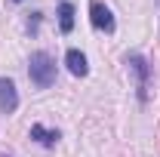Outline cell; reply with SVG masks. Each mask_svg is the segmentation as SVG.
<instances>
[{"label": "cell", "mask_w": 160, "mask_h": 157, "mask_svg": "<svg viewBox=\"0 0 160 157\" xmlns=\"http://www.w3.org/2000/svg\"><path fill=\"white\" fill-rule=\"evenodd\" d=\"M28 74H31V80L40 89L52 86L56 83V62H52V56L49 53H34L31 62H28Z\"/></svg>", "instance_id": "6da1fadb"}, {"label": "cell", "mask_w": 160, "mask_h": 157, "mask_svg": "<svg viewBox=\"0 0 160 157\" xmlns=\"http://www.w3.org/2000/svg\"><path fill=\"white\" fill-rule=\"evenodd\" d=\"M126 65H129V71L136 74V89H139V102L148 99V77H151V68H148V62L142 59L139 53H129L126 56Z\"/></svg>", "instance_id": "7a4b0ae2"}, {"label": "cell", "mask_w": 160, "mask_h": 157, "mask_svg": "<svg viewBox=\"0 0 160 157\" xmlns=\"http://www.w3.org/2000/svg\"><path fill=\"white\" fill-rule=\"evenodd\" d=\"M19 108V93L9 77H0V114H12Z\"/></svg>", "instance_id": "3957f363"}, {"label": "cell", "mask_w": 160, "mask_h": 157, "mask_svg": "<svg viewBox=\"0 0 160 157\" xmlns=\"http://www.w3.org/2000/svg\"><path fill=\"white\" fill-rule=\"evenodd\" d=\"M89 19H92V28H99V31H114V16H111V9L108 6H102L99 0H92L89 3Z\"/></svg>", "instance_id": "277c9868"}, {"label": "cell", "mask_w": 160, "mask_h": 157, "mask_svg": "<svg viewBox=\"0 0 160 157\" xmlns=\"http://www.w3.org/2000/svg\"><path fill=\"white\" fill-rule=\"evenodd\" d=\"M65 62H68V71H71L74 77H86V74H89V65H86V56H83L80 49H68Z\"/></svg>", "instance_id": "5b68a950"}, {"label": "cell", "mask_w": 160, "mask_h": 157, "mask_svg": "<svg viewBox=\"0 0 160 157\" xmlns=\"http://www.w3.org/2000/svg\"><path fill=\"white\" fill-rule=\"evenodd\" d=\"M31 139H37L40 145L52 148V145L59 142V129H46V126H40V123H34V126H31Z\"/></svg>", "instance_id": "8992f818"}, {"label": "cell", "mask_w": 160, "mask_h": 157, "mask_svg": "<svg viewBox=\"0 0 160 157\" xmlns=\"http://www.w3.org/2000/svg\"><path fill=\"white\" fill-rule=\"evenodd\" d=\"M59 28L65 34L74 28V6L71 3H59Z\"/></svg>", "instance_id": "52a82bcc"}, {"label": "cell", "mask_w": 160, "mask_h": 157, "mask_svg": "<svg viewBox=\"0 0 160 157\" xmlns=\"http://www.w3.org/2000/svg\"><path fill=\"white\" fill-rule=\"evenodd\" d=\"M37 25H40V13H31V19H28V28H31V31H37Z\"/></svg>", "instance_id": "ba28073f"}, {"label": "cell", "mask_w": 160, "mask_h": 157, "mask_svg": "<svg viewBox=\"0 0 160 157\" xmlns=\"http://www.w3.org/2000/svg\"><path fill=\"white\" fill-rule=\"evenodd\" d=\"M16 3H19V0H16Z\"/></svg>", "instance_id": "9c48e42d"}]
</instances>
